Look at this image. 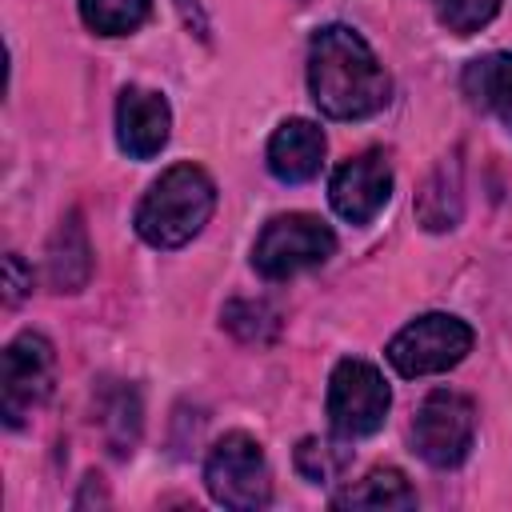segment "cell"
<instances>
[{
	"instance_id": "cell-10",
	"label": "cell",
	"mask_w": 512,
	"mask_h": 512,
	"mask_svg": "<svg viewBox=\"0 0 512 512\" xmlns=\"http://www.w3.org/2000/svg\"><path fill=\"white\" fill-rule=\"evenodd\" d=\"M172 132V112L160 92L128 84L116 100V140L132 160H152Z\"/></svg>"
},
{
	"instance_id": "cell-18",
	"label": "cell",
	"mask_w": 512,
	"mask_h": 512,
	"mask_svg": "<svg viewBox=\"0 0 512 512\" xmlns=\"http://www.w3.org/2000/svg\"><path fill=\"white\" fill-rule=\"evenodd\" d=\"M340 468H344V452H340L336 444L316 440V436L300 440V448H296V472H300L308 484H332Z\"/></svg>"
},
{
	"instance_id": "cell-4",
	"label": "cell",
	"mask_w": 512,
	"mask_h": 512,
	"mask_svg": "<svg viewBox=\"0 0 512 512\" xmlns=\"http://www.w3.org/2000/svg\"><path fill=\"white\" fill-rule=\"evenodd\" d=\"M336 252V236L320 216L308 212H288V216H272L256 244H252V268L268 280H288L304 268L324 264Z\"/></svg>"
},
{
	"instance_id": "cell-17",
	"label": "cell",
	"mask_w": 512,
	"mask_h": 512,
	"mask_svg": "<svg viewBox=\"0 0 512 512\" xmlns=\"http://www.w3.org/2000/svg\"><path fill=\"white\" fill-rule=\"evenodd\" d=\"M152 12V0H80V16L100 36H128Z\"/></svg>"
},
{
	"instance_id": "cell-9",
	"label": "cell",
	"mask_w": 512,
	"mask_h": 512,
	"mask_svg": "<svg viewBox=\"0 0 512 512\" xmlns=\"http://www.w3.org/2000/svg\"><path fill=\"white\" fill-rule=\"evenodd\" d=\"M388 196H392V164L376 148L344 160L328 180V200H332L336 216L348 224L376 220V212L388 204Z\"/></svg>"
},
{
	"instance_id": "cell-8",
	"label": "cell",
	"mask_w": 512,
	"mask_h": 512,
	"mask_svg": "<svg viewBox=\"0 0 512 512\" xmlns=\"http://www.w3.org/2000/svg\"><path fill=\"white\" fill-rule=\"evenodd\" d=\"M472 436H476V408L468 396L448 388H436L412 420V444L420 460H428L432 468H456L468 456Z\"/></svg>"
},
{
	"instance_id": "cell-13",
	"label": "cell",
	"mask_w": 512,
	"mask_h": 512,
	"mask_svg": "<svg viewBox=\"0 0 512 512\" xmlns=\"http://www.w3.org/2000/svg\"><path fill=\"white\" fill-rule=\"evenodd\" d=\"M412 208H416L420 228H428V232H448V228L460 224V212H464V180H460V160L456 156L440 160L424 176Z\"/></svg>"
},
{
	"instance_id": "cell-21",
	"label": "cell",
	"mask_w": 512,
	"mask_h": 512,
	"mask_svg": "<svg viewBox=\"0 0 512 512\" xmlns=\"http://www.w3.org/2000/svg\"><path fill=\"white\" fill-rule=\"evenodd\" d=\"M28 288H32V272L24 268V260H20L16 252H8V256H4V300L16 304Z\"/></svg>"
},
{
	"instance_id": "cell-20",
	"label": "cell",
	"mask_w": 512,
	"mask_h": 512,
	"mask_svg": "<svg viewBox=\"0 0 512 512\" xmlns=\"http://www.w3.org/2000/svg\"><path fill=\"white\" fill-rule=\"evenodd\" d=\"M436 12H440V24L448 32L472 36L500 12V0H436Z\"/></svg>"
},
{
	"instance_id": "cell-3",
	"label": "cell",
	"mask_w": 512,
	"mask_h": 512,
	"mask_svg": "<svg viewBox=\"0 0 512 512\" xmlns=\"http://www.w3.org/2000/svg\"><path fill=\"white\" fill-rule=\"evenodd\" d=\"M204 488L216 504L252 512L272 500V480H268V460L264 448L248 432H224L204 460Z\"/></svg>"
},
{
	"instance_id": "cell-7",
	"label": "cell",
	"mask_w": 512,
	"mask_h": 512,
	"mask_svg": "<svg viewBox=\"0 0 512 512\" xmlns=\"http://www.w3.org/2000/svg\"><path fill=\"white\" fill-rule=\"evenodd\" d=\"M56 376V352L40 332H20L4 348V368H0V412L8 428H20L32 408H40L52 392Z\"/></svg>"
},
{
	"instance_id": "cell-11",
	"label": "cell",
	"mask_w": 512,
	"mask_h": 512,
	"mask_svg": "<svg viewBox=\"0 0 512 512\" xmlns=\"http://www.w3.org/2000/svg\"><path fill=\"white\" fill-rule=\"evenodd\" d=\"M324 164V132L312 120H284L268 140V172L280 184H304Z\"/></svg>"
},
{
	"instance_id": "cell-15",
	"label": "cell",
	"mask_w": 512,
	"mask_h": 512,
	"mask_svg": "<svg viewBox=\"0 0 512 512\" xmlns=\"http://www.w3.org/2000/svg\"><path fill=\"white\" fill-rule=\"evenodd\" d=\"M332 504L336 508H416V492L408 488L404 472H396V468H372L364 480H356L352 488H344Z\"/></svg>"
},
{
	"instance_id": "cell-19",
	"label": "cell",
	"mask_w": 512,
	"mask_h": 512,
	"mask_svg": "<svg viewBox=\"0 0 512 512\" xmlns=\"http://www.w3.org/2000/svg\"><path fill=\"white\" fill-rule=\"evenodd\" d=\"M224 328L240 340H268L276 332V312L264 300H232L224 308Z\"/></svg>"
},
{
	"instance_id": "cell-6",
	"label": "cell",
	"mask_w": 512,
	"mask_h": 512,
	"mask_svg": "<svg viewBox=\"0 0 512 512\" xmlns=\"http://www.w3.org/2000/svg\"><path fill=\"white\" fill-rule=\"evenodd\" d=\"M472 352V328L448 312H424L388 340V364L400 376H436Z\"/></svg>"
},
{
	"instance_id": "cell-14",
	"label": "cell",
	"mask_w": 512,
	"mask_h": 512,
	"mask_svg": "<svg viewBox=\"0 0 512 512\" xmlns=\"http://www.w3.org/2000/svg\"><path fill=\"white\" fill-rule=\"evenodd\" d=\"M464 92L476 108H488L504 128H512V52L472 60L464 68Z\"/></svg>"
},
{
	"instance_id": "cell-1",
	"label": "cell",
	"mask_w": 512,
	"mask_h": 512,
	"mask_svg": "<svg viewBox=\"0 0 512 512\" xmlns=\"http://www.w3.org/2000/svg\"><path fill=\"white\" fill-rule=\"evenodd\" d=\"M308 92L328 120H364L388 104V76L360 32L328 24L308 44Z\"/></svg>"
},
{
	"instance_id": "cell-2",
	"label": "cell",
	"mask_w": 512,
	"mask_h": 512,
	"mask_svg": "<svg viewBox=\"0 0 512 512\" xmlns=\"http://www.w3.org/2000/svg\"><path fill=\"white\" fill-rule=\"evenodd\" d=\"M216 208V184L200 164H172L152 180L136 208V232L152 248H180L188 244Z\"/></svg>"
},
{
	"instance_id": "cell-16",
	"label": "cell",
	"mask_w": 512,
	"mask_h": 512,
	"mask_svg": "<svg viewBox=\"0 0 512 512\" xmlns=\"http://www.w3.org/2000/svg\"><path fill=\"white\" fill-rule=\"evenodd\" d=\"M100 428H104V440L116 456H128L136 436H140V400L132 388H112L100 404Z\"/></svg>"
},
{
	"instance_id": "cell-12",
	"label": "cell",
	"mask_w": 512,
	"mask_h": 512,
	"mask_svg": "<svg viewBox=\"0 0 512 512\" xmlns=\"http://www.w3.org/2000/svg\"><path fill=\"white\" fill-rule=\"evenodd\" d=\"M44 272L52 292H80L92 276V248H88V232L80 224V212H68L60 220V228L48 240L44 252Z\"/></svg>"
},
{
	"instance_id": "cell-5",
	"label": "cell",
	"mask_w": 512,
	"mask_h": 512,
	"mask_svg": "<svg viewBox=\"0 0 512 512\" xmlns=\"http://www.w3.org/2000/svg\"><path fill=\"white\" fill-rule=\"evenodd\" d=\"M392 408V388L384 372L360 356H348L328 376V424L340 440L372 436Z\"/></svg>"
}]
</instances>
